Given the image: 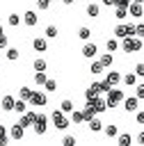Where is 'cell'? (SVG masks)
<instances>
[{
	"label": "cell",
	"instance_id": "6da1fadb",
	"mask_svg": "<svg viewBox=\"0 0 144 146\" xmlns=\"http://www.w3.org/2000/svg\"><path fill=\"white\" fill-rule=\"evenodd\" d=\"M142 36H123L121 39V50L123 52H139L142 50Z\"/></svg>",
	"mask_w": 144,
	"mask_h": 146
},
{
	"label": "cell",
	"instance_id": "7a4b0ae2",
	"mask_svg": "<svg viewBox=\"0 0 144 146\" xmlns=\"http://www.w3.org/2000/svg\"><path fill=\"white\" fill-rule=\"evenodd\" d=\"M121 100H123V91H121V89L110 87V89L105 91V103H107V107H114V105H119Z\"/></svg>",
	"mask_w": 144,
	"mask_h": 146
},
{
	"label": "cell",
	"instance_id": "3957f363",
	"mask_svg": "<svg viewBox=\"0 0 144 146\" xmlns=\"http://www.w3.org/2000/svg\"><path fill=\"white\" fill-rule=\"evenodd\" d=\"M50 121H53V125H55L57 130H66V128H69V119H66V114H64L62 110H55V112L50 114Z\"/></svg>",
	"mask_w": 144,
	"mask_h": 146
},
{
	"label": "cell",
	"instance_id": "277c9868",
	"mask_svg": "<svg viewBox=\"0 0 144 146\" xmlns=\"http://www.w3.org/2000/svg\"><path fill=\"white\" fill-rule=\"evenodd\" d=\"M114 36H117V39L135 36V25H133V23H119V25L114 27Z\"/></svg>",
	"mask_w": 144,
	"mask_h": 146
},
{
	"label": "cell",
	"instance_id": "5b68a950",
	"mask_svg": "<svg viewBox=\"0 0 144 146\" xmlns=\"http://www.w3.org/2000/svg\"><path fill=\"white\" fill-rule=\"evenodd\" d=\"M32 128H34V132H37V135H43V132L48 130V116L39 112V114L34 116V121H32Z\"/></svg>",
	"mask_w": 144,
	"mask_h": 146
},
{
	"label": "cell",
	"instance_id": "8992f818",
	"mask_svg": "<svg viewBox=\"0 0 144 146\" xmlns=\"http://www.w3.org/2000/svg\"><path fill=\"white\" fill-rule=\"evenodd\" d=\"M27 103H30V105H34V107H43V105L48 103V96H46V91H34V89H32V94H30Z\"/></svg>",
	"mask_w": 144,
	"mask_h": 146
},
{
	"label": "cell",
	"instance_id": "52a82bcc",
	"mask_svg": "<svg viewBox=\"0 0 144 146\" xmlns=\"http://www.w3.org/2000/svg\"><path fill=\"white\" fill-rule=\"evenodd\" d=\"M126 11H128L133 18H142V16H144V7H142V2H135V0H130V2H128Z\"/></svg>",
	"mask_w": 144,
	"mask_h": 146
},
{
	"label": "cell",
	"instance_id": "ba28073f",
	"mask_svg": "<svg viewBox=\"0 0 144 146\" xmlns=\"http://www.w3.org/2000/svg\"><path fill=\"white\" fill-rule=\"evenodd\" d=\"M121 103H123V110H126V112H135V110H139V105H142V100H139L137 96H133V98H123Z\"/></svg>",
	"mask_w": 144,
	"mask_h": 146
},
{
	"label": "cell",
	"instance_id": "9c48e42d",
	"mask_svg": "<svg viewBox=\"0 0 144 146\" xmlns=\"http://www.w3.org/2000/svg\"><path fill=\"white\" fill-rule=\"evenodd\" d=\"M34 116H37V112H23V114H18V125L21 128H27V125H32V121H34Z\"/></svg>",
	"mask_w": 144,
	"mask_h": 146
},
{
	"label": "cell",
	"instance_id": "30bf717a",
	"mask_svg": "<svg viewBox=\"0 0 144 146\" xmlns=\"http://www.w3.org/2000/svg\"><path fill=\"white\" fill-rule=\"evenodd\" d=\"M23 23H25L27 27H34V25L39 23V16H37V11H32V9H27V11L23 14Z\"/></svg>",
	"mask_w": 144,
	"mask_h": 146
},
{
	"label": "cell",
	"instance_id": "8fae6325",
	"mask_svg": "<svg viewBox=\"0 0 144 146\" xmlns=\"http://www.w3.org/2000/svg\"><path fill=\"white\" fill-rule=\"evenodd\" d=\"M96 55H98V46H96V43H85V46H82V57L94 59Z\"/></svg>",
	"mask_w": 144,
	"mask_h": 146
},
{
	"label": "cell",
	"instance_id": "7c38bea8",
	"mask_svg": "<svg viewBox=\"0 0 144 146\" xmlns=\"http://www.w3.org/2000/svg\"><path fill=\"white\" fill-rule=\"evenodd\" d=\"M9 137H11L14 141H21V139L25 137V128H21L18 123H14V125L9 128Z\"/></svg>",
	"mask_w": 144,
	"mask_h": 146
},
{
	"label": "cell",
	"instance_id": "4fadbf2b",
	"mask_svg": "<svg viewBox=\"0 0 144 146\" xmlns=\"http://www.w3.org/2000/svg\"><path fill=\"white\" fill-rule=\"evenodd\" d=\"M32 48H34L37 52H46V50H48V41H46V36H37V39H32Z\"/></svg>",
	"mask_w": 144,
	"mask_h": 146
},
{
	"label": "cell",
	"instance_id": "5bb4252c",
	"mask_svg": "<svg viewBox=\"0 0 144 146\" xmlns=\"http://www.w3.org/2000/svg\"><path fill=\"white\" fill-rule=\"evenodd\" d=\"M105 82H107L110 87H117V84H121V73H119V71H107V75H105Z\"/></svg>",
	"mask_w": 144,
	"mask_h": 146
},
{
	"label": "cell",
	"instance_id": "9a60e30c",
	"mask_svg": "<svg viewBox=\"0 0 144 146\" xmlns=\"http://www.w3.org/2000/svg\"><path fill=\"white\" fill-rule=\"evenodd\" d=\"M91 105H94V110H96V114H103V112L107 110V103H105V98H98V96H96V98L91 100Z\"/></svg>",
	"mask_w": 144,
	"mask_h": 146
},
{
	"label": "cell",
	"instance_id": "2e32d148",
	"mask_svg": "<svg viewBox=\"0 0 144 146\" xmlns=\"http://www.w3.org/2000/svg\"><path fill=\"white\" fill-rule=\"evenodd\" d=\"M91 89H94V91H96V94L101 96V94H105V91L110 89V84H107L105 80H103V82H98V80H94V82H91Z\"/></svg>",
	"mask_w": 144,
	"mask_h": 146
},
{
	"label": "cell",
	"instance_id": "e0dca14e",
	"mask_svg": "<svg viewBox=\"0 0 144 146\" xmlns=\"http://www.w3.org/2000/svg\"><path fill=\"white\" fill-rule=\"evenodd\" d=\"M91 116H96V110H94L91 100H87V105H85V110H82V119H85V121H89Z\"/></svg>",
	"mask_w": 144,
	"mask_h": 146
},
{
	"label": "cell",
	"instance_id": "ac0fdd59",
	"mask_svg": "<svg viewBox=\"0 0 144 146\" xmlns=\"http://www.w3.org/2000/svg\"><path fill=\"white\" fill-rule=\"evenodd\" d=\"M16 114H23L25 110H27V100H23V98H18V100H14V107H11Z\"/></svg>",
	"mask_w": 144,
	"mask_h": 146
},
{
	"label": "cell",
	"instance_id": "d6986e66",
	"mask_svg": "<svg viewBox=\"0 0 144 146\" xmlns=\"http://www.w3.org/2000/svg\"><path fill=\"white\" fill-rule=\"evenodd\" d=\"M14 100H16V98H11V96H2V98H0V105H2V110H5V112H11V107H14Z\"/></svg>",
	"mask_w": 144,
	"mask_h": 146
},
{
	"label": "cell",
	"instance_id": "ffe728a7",
	"mask_svg": "<svg viewBox=\"0 0 144 146\" xmlns=\"http://www.w3.org/2000/svg\"><path fill=\"white\" fill-rule=\"evenodd\" d=\"M98 14H101V7H98L96 2H89V5H87V16H89V18H96Z\"/></svg>",
	"mask_w": 144,
	"mask_h": 146
},
{
	"label": "cell",
	"instance_id": "44dd1931",
	"mask_svg": "<svg viewBox=\"0 0 144 146\" xmlns=\"http://www.w3.org/2000/svg\"><path fill=\"white\" fill-rule=\"evenodd\" d=\"M48 80V75H46V71H34V84L37 87H43V82Z\"/></svg>",
	"mask_w": 144,
	"mask_h": 146
},
{
	"label": "cell",
	"instance_id": "7402d4cb",
	"mask_svg": "<svg viewBox=\"0 0 144 146\" xmlns=\"http://www.w3.org/2000/svg\"><path fill=\"white\" fill-rule=\"evenodd\" d=\"M87 123H89V130H91V132H101V128H103L101 119H96V116H91V119H89Z\"/></svg>",
	"mask_w": 144,
	"mask_h": 146
},
{
	"label": "cell",
	"instance_id": "603a6c76",
	"mask_svg": "<svg viewBox=\"0 0 144 146\" xmlns=\"http://www.w3.org/2000/svg\"><path fill=\"white\" fill-rule=\"evenodd\" d=\"M121 82H123L126 87H133V84L137 82V75H135V73H126V75H121Z\"/></svg>",
	"mask_w": 144,
	"mask_h": 146
},
{
	"label": "cell",
	"instance_id": "cb8c5ba5",
	"mask_svg": "<svg viewBox=\"0 0 144 146\" xmlns=\"http://www.w3.org/2000/svg\"><path fill=\"white\" fill-rule=\"evenodd\" d=\"M89 71H91V75H98V73H103V64H101L98 59H91V66H89Z\"/></svg>",
	"mask_w": 144,
	"mask_h": 146
},
{
	"label": "cell",
	"instance_id": "d4e9b609",
	"mask_svg": "<svg viewBox=\"0 0 144 146\" xmlns=\"http://www.w3.org/2000/svg\"><path fill=\"white\" fill-rule=\"evenodd\" d=\"M69 114H71V121H73V123H75V125H78V123H82V121H85V119H82V112H80V110H75V107H73V110H71V112H69Z\"/></svg>",
	"mask_w": 144,
	"mask_h": 146
},
{
	"label": "cell",
	"instance_id": "484cf974",
	"mask_svg": "<svg viewBox=\"0 0 144 146\" xmlns=\"http://www.w3.org/2000/svg\"><path fill=\"white\" fill-rule=\"evenodd\" d=\"M43 34H46V39H57V34H59V30H57L55 25H48Z\"/></svg>",
	"mask_w": 144,
	"mask_h": 146
},
{
	"label": "cell",
	"instance_id": "4316f807",
	"mask_svg": "<svg viewBox=\"0 0 144 146\" xmlns=\"http://www.w3.org/2000/svg\"><path fill=\"white\" fill-rule=\"evenodd\" d=\"M59 110H62L64 114H69V112L73 110V100H69V98H64V100L59 103Z\"/></svg>",
	"mask_w": 144,
	"mask_h": 146
},
{
	"label": "cell",
	"instance_id": "83f0119b",
	"mask_svg": "<svg viewBox=\"0 0 144 146\" xmlns=\"http://www.w3.org/2000/svg\"><path fill=\"white\" fill-rule=\"evenodd\" d=\"M101 130H103V132H105V137H110V139H114V137H117V132H119V130H117V125H105V128H101Z\"/></svg>",
	"mask_w": 144,
	"mask_h": 146
},
{
	"label": "cell",
	"instance_id": "f1b7e54d",
	"mask_svg": "<svg viewBox=\"0 0 144 146\" xmlns=\"http://www.w3.org/2000/svg\"><path fill=\"white\" fill-rule=\"evenodd\" d=\"M7 23H9L11 27H18V25H21V16H18V14H9V16H7Z\"/></svg>",
	"mask_w": 144,
	"mask_h": 146
},
{
	"label": "cell",
	"instance_id": "f546056e",
	"mask_svg": "<svg viewBox=\"0 0 144 146\" xmlns=\"http://www.w3.org/2000/svg\"><path fill=\"white\" fill-rule=\"evenodd\" d=\"M105 48H107V52H117V50H119V41H117V39H107Z\"/></svg>",
	"mask_w": 144,
	"mask_h": 146
},
{
	"label": "cell",
	"instance_id": "4dcf8cb0",
	"mask_svg": "<svg viewBox=\"0 0 144 146\" xmlns=\"http://www.w3.org/2000/svg\"><path fill=\"white\" fill-rule=\"evenodd\" d=\"M32 66H34V71H46V68H48V64H46V59H41V57H37Z\"/></svg>",
	"mask_w": 144,
	"mask_h": 146
},
{
	"label": "cell",
	"instance_id": "1f68e13d",
	"mask_svg": "<svg viewBox=\"0 0 144 146\" xmlns=\"http://www.w3.org/2000/svg\"><path fill=\"white\" fill-rule=\"evenodd\" d=\"M117 135H119V132H117ZM117 141H119V146H130V141H133V139H130V135H128V132H123V135H119V139H117Z\"/></svg>",
	"mask_w": 144,
	"mask_h": 146
},
{
	"label": "cell",
	"instance_id": "d6a6232c",
	"mask_svg": "<svg viewBox=\"0 0 144 146\" xmlns=\"http://www.w3.org/2000/svg\"><path fill=\"white\" fill-rule=\"evenodd\" d=\"M5 144H9V132L5 125H0V146H5Z\"/></svg>",
	"mask_w": 144,
	"mask_h": 146
},
{
	"label": "cell",
	"instance_id": "836d02e7",
	"mask_svg": "<svg viewBox=\"0 0 144 146\" xmlns=\"http://www.w3.org/2000/svg\"><path fill=\"white\" fill-rule=\"evenodd\" d=\"M18 57H21V52H18L16 48H7V59H9V62H16Z\"/></svg>",
	"mask_w": 144,
	"mask_h": 146
},
{
	"label": "cell",
	"instance_id": "e575fe53",
	"mask_svg": "<svg viewBox=\"0 0 144 146\" xmlns=\"http://www.w3.org/2000/svg\"><path fill=\"white\" fill-rule=\"evenodd\" d=\"M98 62L103 64V68H105V66H110V64H112V52H105V55H101V57H98Z\"/></svg>",
	"mask_w": 144,
	"mask_h": 146
},
{
	"label": "cell",
	"instance_id": "d590c367",
	"mask_svg": "<svg viewBox=\"0 0 144 146\" xmlns=\"http://www.w3.org/2000/svg\"><path fill=\"white\" fill-rule=\"evenodd\" d=\"M43 89H46V91H57V80H50V78H48V80L43 82Z\"/></svg>",
	"mask_w": 144,
	"mask_h": 146
},
{
	"label": "cell",
	"instance_id": "8d00e7d4",
	"mask_svg": "<svg viewBox=\"0 0 144 146\" xmlns=\"http://www.w3.org/2000/svg\"><path fill=\"white\" fill-rule=\"evenodd\" d=\"M78 36H80L82 41H87V39L91 36V30H89V27H80V30H78Z\"/></svg>",
	"mask_w": 144,
	"mask_h": 146
},
{
	"label": "cell",
	"instance_id": "74e56055",
	"mask_svg": "<svg viewBox=\"0 0 144 146\" xmlns=\"http://www.w3.org/2000/svg\"><path fill=\"white\" fill-rule=\"evenodd\" d=\"M114 16H117L119 21H123V18L128 16V11H126V7H117V11H114Z\"/></svg>",
	"mask_w": 144,
	"mask_h": 146
},
{
	"label": "cell",
	"instance_id": "f35d334b",
	"mask_svg": "<svg viewBox=\"0 0 144 146\" xmlns=\"http://www.w3.org/2000/svg\"><path fill=\"white\" fill-rule=\"evenodd\" d=\"M62 144H64V146H75V137H73V135H66V137L62 139Z\"/></svg>",
	"mask_w": 144,
	"mask_h": 146
},
{
	"label": "cell",
	"instance_id": "ab89813d",
	"mask_svg": "<svg viewBox=\"0 0 144 146\" xmlns=\"http://www.w3.org/2000/svg\"><path fill=\"white\" fill-rule=\"evenodd\" d=\"M30 94H32V89H30V87H21V98H23V100H27V98H30Z\"/></svg>",
	"mask_w": 144,
	"mask_h": 146
},
{
	"label": "cell",
	"instance_id": "60d3db41",
	"mask_svg": "<svg viewBox=\"0 0 144 146\" xmlns=\"http://www.w3.org/2000/svg\"><path fill=\"white\" fill-rule=\"evenodd\" d=\"M96 96H98V94H96V91H94V89H91V87H89V89H87V91H85V100H94V98H96Z\"/></svg>",
	"mask_w": 144,
	"mask_h": 146
},
{
	"label": "cell",
	"instance_id": "b9f144b4",
	"mask_svg": "<svg viewBox=\"0 0 144 146\" xmlns=\"http://www.w3.org/2000/svg\"><path fill=\"white\" fill-rule=\"evenodd\" d=\"M135 36H144V25H142V23L135 25Z\"/></svg>",
	"mask_w": 144,
	"mask_h": 146
},
{
	"label": "cell",
	"instance_id": "7bdbcfd3",
	"mask_svg": "<svg viewBox=\"0 0 144 146\" xmlns=\"http://www.w3.org/2000/svg\"><path fill=\"white\" fill-rule=\"evenodd\" d=\"M110 2H112L114 7H128V2H130V0H110Z\"/></svg>",
	"mask_w": 144,
	"mask_h": 146
},
{
	"label": "cell",
	"instance_id": "ee69618b",
	"mask_svg": "<svg viewBox=\"0 0 144 146\" xmlns=\"http://www.w3.org/2000/svg\"><path fill=\"white\" fill-rule=\"evenodd\" d=\"M37 5H39V9H41V11H46V9L50 7V2H48V0H39Z\"/></svg>",
	"mask_w": 144,
	"mask_h": 146
},
{
	"label": "cell",
	"instance_id": "f6af8a7d",
	"mask_svg": "<svg viewBox=\"0 0 144 146\" xmlns=\"http://www.w3.org/2000/svg\"><path fill=\"white\" fill-rule=\"evenodd\" d=\"M135 75H137V78L144 75V64H137V66H135Z\"/></svg>",
	"mask_w": 144,
	"mask_h": 146
},
{
	"label": "cell",
	"instance_id": "bcb514c9",
	"mask_svg": "<svg viewBox=\"0 0 144 146\" xmlns=\"http://www.w3.org/2000/svg\"><path fill=\"white\" fill-rule=\"evenodd\" d=\"M135 89H137V98H139V100H144V84H137Z\"/></svg>",
	"mask_w": 144,
	"mask_h": 146
},
{
	"label": "cell",
	"instance_id": "7dc6e473",
	"mask_svg": "<svg viewBox=\"0 0 144 146\" xmlns=\"http://www.w3.org/2000/svg\"><path fill=\"white\" fill-rule=\"evenodd\" d=\"M7 46H9V41H7V34L2 32L0 34V48H7Z\"/></svg>",
	"mask_w": 144,
	"mask_h": 146
},
{
	"label": "cell",
	"instance_id": "c3c4849f",
	"mask_svg": "<svg viewBox=\"0 0 144 146\" xmlns=\"http://www.w3.org/2000/svg\"><path fill=\"white\" fill-rule=\"evenodd\" d=\"M135 112H137V116H135V119H137V123L142 125V123H144V114H142V110H135Z\"/></svg>",
	"mask_w": 144,
	"mask_h": 146
},
{
	"label": "cell",
	"instance_id": "681fc988",
	"mask_svg": "<svg viewBox=\"0 0 144 146\" xmlns=\"http://www.w3.org/2000/svg\"><path fill=\"white\" fill-rule=\"evenodd\" d=\"M62 2H64V5H73L75 0H62Z\"/></svg>",
	"mask_w": 144,
	"mask_h": 146
},
{
	"label": "cell",
	"instance_id": "f907efd6",
	"mask_svg": "<svg viewBox=\"0 0 144 146\" xmlns=\"http://www.w3.org/2000/svg\"><path fill=\"white\" fill-rule=\"evenodd\" d=\"M101 2H103V5H107V7H112V2H110V0H101Z\"/></svg>",
	"mask_w": 144,
	"mask_h": 146
},
{
	"label": "cell",
	"instance_id": "816d5d0a",
	"mask_svg": "<svg viewBox=\"0 0 144 146\" xmlns=\"http://www.w3.org/2000/svg\"><path fill=\"white\" fill-rule=\"evenodd\" d=\"M0 34H2V25H0Z\"/></svg>",
	"mask_w": 144,
	"mask_h": 146
},
{
	"label": "cell",
	"instance_id": "f5cc1de1",
	"mask_svg": "<svg viewBox=\"0 0 144 146\" xmlns=\"http://www.w3.org/2000/svg\"><path fill=\"white\" fill-rule=\"evenodd\" d=\"M135 2H142V0H135Z\"/></svg>",
	"mask_w": 144,
	"mask_h": 146
},
{
	"label": "cell",
	"instance_id": "db71d44e",
	"mask_svg": "<svg viewBox=\"0 0 144 146\" xmlns=\"http://www.w3.org/2000/svg\"><path fill=\"white\" fill-rule=\"evenodd\" d=\"M37 2H39V0H37Z\"/></svg>",
	"mask_w": 144,
	"mask_h": 146
}]
</instances>
